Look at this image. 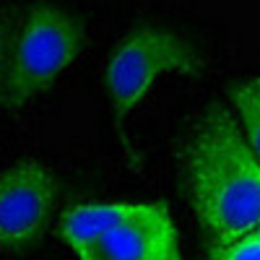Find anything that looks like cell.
Returning <instances> with one entry per match:
<instances>
[{
  "instance_id": "2",
  "label": "cell",
  "mask_w": 260,
  "mask_h": 260,
  "mask_svg": "<svg viewBox=\"0 0 260 260\" xmlns=\"http://www.w3.org/2000/svg\"><path fill=\"white\" fill-rule=\"evenodd\" d=\"M60 234L78 260H182L177 226L161 203L76 206Z\"/></svg>"
},
{
  "instance_id": "6",
  "label": "cell",
  "mask_w": 260,
  "mask_h": 260,
  "mask_svg": "<svg viewBox=\"0 0 260 260\" xmlns=\"http://www.w3.org/2000/svg\"><path fill=\"white\" fill-rule=\"evenodd\" d=\"M234 110L240 115V122H242V130H245V138H247L250 148L260 159V78L237 86Z\"/></svg>"
},
{
  "instance_id": "1",
  "label": "cell",
  "mask_w": 260,
  "mask_h": 260,
  "mask_svg": "<svg viewBox=\"0 0 260 260\" xmlns=\"http://www.w3.org/2000/svg\"><path fill=\"white\" fill-rule=\"evenodd\" d=\"M192 206L219 242L260 229V159L224 112L208 115L185 154Z\"/></svg>"
},
{
  "instance_id": "9",
  "label": "cell",
  "mask_w": 260,
  "mask_h": 260,
  "mask_svg": "<svg viewBox=\"0 0 260 260\" xmlns=\"http://www.w3.org/2000/svg\"><path fill=\"white\" fill-rule=\"evenodd\" d=\"M257 234H260V229H257Z\"/></svg>"
},
{
  "instance_id": "8",
  "label": "cell",
  "mask_w": 260,
  "mask_h": 260,
  "mask_svg": "<svg viewBox=\"0 0 260 260\" xmlns=\"http://www.w3.org/2000/svg\"><path fill=\"white\" fill-rule=\"evenodd\" d=\"M11 42H13V31L8 26V21L0 16V83H3V76H6V68H8Z\"/></svg>"
},
{
  "instance_id": "4",
  "label": "cell",
  "mask_w": 260,
  "mask_h": 260,
  "mask_svg": "<svg viewBox=\"0 0 260 260\" xmlns=\"http://www.w3.org/2000/svg\"><path fill=\"white\" fill-rule=\"evenodd\" d=\"M201 65L203 62L192 45L175 31L159 26L130 31L110 52L104 65V86L117 110V122L125 120V115L154 89L161 76L198 73Z\"/></svg>"
},
{
  "instance_id": "7",
  "label": "cell",
  "mask_w": 260,
  "mask_h": 260,
  "mask_svg": "<svg viewBox=\"0 0 260 260\" xmlns=\"http://www.w3.org/2000/svg\"><path fill=\"white\" fill-rule=\"evenodd\" d=\"M213 260H260V234H245L240 240L219 242L213 250Z\"/></svg>"
},
{
  "instance_id": "3",
  "label": "cell",
  "mask_w": 260,
  "mask_h": 260,
  "mask_svg": "<svg viewBox=\"0 0 260 260\" xmlns=\"http://www.w3.org/2000/svg\"><path fill=\"white\" fill-rule=\"evenodd\" d=\"M83 24L50 3L34 6L13 31L8 68L0 83V104L18 110L71 68L83 50Z\"/></svg>"
},
{
  "instance_id": "5",
  "label": "cell",
  "mask_w": 260,
  "mask_h": 260,
  "mask_svg": "<svg viewBox=\"0 0 260 260\" xmlns=\"http://www.w3.org/2000/svg\"><path fill=\"white\" fill-rule=\"evenodd\" d=\"M57 201V182L37 161H18L0 172V250L31 247L47 229Z\"/></svg>"
}]
</instances>
